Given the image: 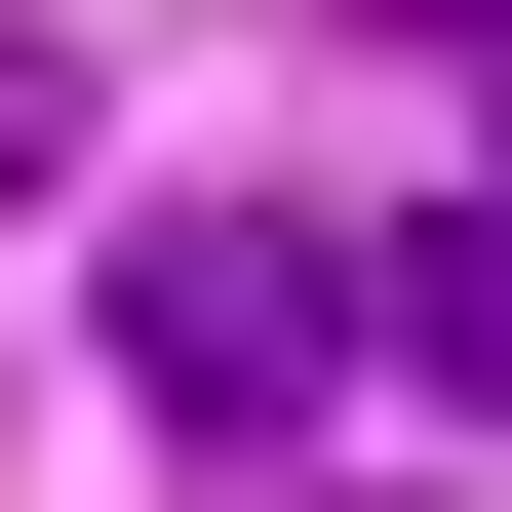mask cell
<instances>
[{
  "label": "cell",
  "instance_id": "obj_1",
  "mask_svg": "<svg viewBox=\"0 0 512 512\" xmlns=\"http://www.w3.org/2000/svg\"><path fill=\"white\" fill-rule=\"evenodd\" d=\"M119 394H158V434H316V394H355V237H316V197H158V237H119Z\"/></svg>",
  "mask_w": 512,
  "mask_h": 512
},
{
  "label": "cell",
  "instance_id": "obj_2",
  "mask_svg": "<svg viewBox=\"0 0 512 512\" xmlns=\"http://www.w3.org/2000/svg\"><path fill=\"white\" fill-rule=\"evenodd\" d=\"M355 355H434L473 434H512V197H473V237H355Z\"/></svg>",
  "mask_w": 512,
  "mask_h": 512
},
{
  "label": "cell",
  "instance_id": "obj_3",
  "mask_svg": "<svg viewBox=\"0 0 512 512\" xmlns=\"http://www.w3.org/2000/svg\"><path fill=\"white\" fill-rule=\"evenodd\" d=\"M394 40H434V79H512V0H394Z\"/></svg>",
  "mask_w": 512,
  "mask_h": 512
}]
</instances>
